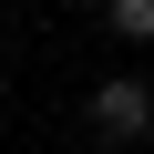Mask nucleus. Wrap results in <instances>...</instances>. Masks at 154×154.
Wrapping results in <instances>:
<instances>
[{"label": "nucleus", "mask_w": 154, "mask_h": 154, "mask_svg": "<svg viewBox=\"0 0 154 154\" xmlns=\"http://www.w3.org/2000/svg\"><path fill=\"white\" fill-rule=\"evenodd\" d=\"M113 31H134V41H154V0H113Z\"/></svg>", "instance_id": "nucleus-2"}, {"label": "nucleus", "mask_w": 154, "mask_h": 154, "mask_svg": "<svg viewBox=\"0 0 154 154\" xmlns=\"http://www.w3.org/2000/svg\"><path fill=\"white\" fill-rule=\"evenodd\" d=\"M93 123H103V134H144V123H154V93H144V82H103V93H93Z\"/></svg>", "instance_id": "nucleus-1"}]
</instances>
